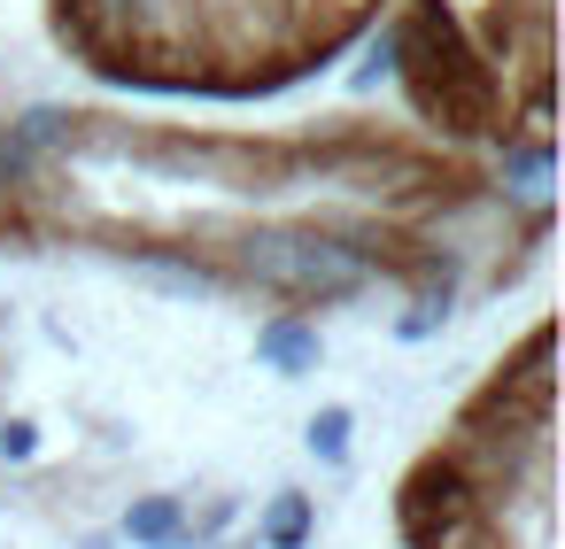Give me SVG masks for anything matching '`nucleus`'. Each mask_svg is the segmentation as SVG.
I'll return each instance as SVG.
<instances>
[{"instance_id": "obj_1", "label": "nucleus", "mask_w": 565, "mask_h": 549, "mask_svg": "<svg viewBox=\"0 0 565 549\" xmlns=\"http://www.w3.org/2000/svg\"><path fill=\"white\" fill-rule=\"evenodd\" d=\"M217 256H225L217 271L233 287H256L295 310H333L372 287V256L349 248L333 225H241L233 248H217Z\"/></svg>"}, {"instance_id": "obj_2", "label": "nucleus", "mask_w": 565, "mask_h": 549, "mask_svg": "<svg viewBox=\"0 0 565 549\" xmlns=\"http://www.w3.org/2000/svg\"><path fill=\"white\" fill-rule=\"evenodd\" d=\"M550 179H557V148H550V132L503 140V202H526L534 217H550Z\"/></svg>"}, {"instance_id": "obj_3", "label": "nucleus", "mask_w": 565, "mask_h": 549, "mask_svg": "<svg viewBox=\"0 0 565 549\" xmlns=\"http://www.w3.org/2000/svg\"><path fill=\"white\" fill-rule=\"evenodd\" d=\"M256 356H264L279 379H302V372H318V325H310L302 310H279V317L256 325Z\"/></svg>"}, {"instance_id": "obj_4", "label": "nucleus", "mask_w": 565, "mask_h": 549, "mask_svg": "<svg viewBox=\"0 0 565 549\" xmlns=\"http://www.w3.org/2000/svg\"><path fill=\"white\" fill-rule=\"evenodd\" d=\"M125 541H140V549H186V503L179 495H132Z\"/></svg>"}, {"instance_id": "obj_5", "label": "nucleus", "mask_w": 565, "mask_h": 549, "mask_svg": "<svg viewBox=\"0 0 565 549\" xmlns=\"http://www.w3.org/2000/svg\"><path fill=\"white\" fill-rule=\"evenodd\" d=\"M9 140H17L24 155H40V163H47V155H71V148H78V117L55 109V101H40V109H24V117L9 125Z\"/></svg>"}, {"instance_id": "obj_6", "label": "nucleus", "mask_w": 565, "mask_h": 549, "mask_svg": "<svg viewBox=\"0 0 565 549\" xmlns=\"http://www.w3.org/2000/svg\"><path fill=\"white\" fill-rule=\"evenodd\" d=\"M310 541V495H271V510H264V549H302Z\"/></svg>"}, {"instance_id": "obj_7", "label": "nucleus", "mask_w": 565, "mask_h": 549, "mask_svg": "<svg viewBox=\"0 0 565 549\" xmlns=\"http://www.w3.org/2000/svg\"><path fill=\"white\" fill-rule=\"evenodd\" d=\"M302 441H310V456H318V464H341V456H349V410H341V402H333V410H318Z\"/></svg>"}, {"instance_id": "obj_8", "label": "nucleus", "mask_w": 565, "mask_h": 549, "mask_svg": "<svg viewBox=\"0 0 565 549\" xmlns=\"http://www.w3.org/2000/svg\"><path fill=\"white\" fill-rule=\"evenodd\" d=\"M441 317H449V302H411V310L395 317V333H403V341H426V333H441Z\"/></svg>"}, {"instance_id": "obj_9", "label": "nucleus", "mask_w": 565, "mask_h": 549, "mask_svg": "<svg viewBox=\"0 0 565 549\" xmlns=\"http://www.w3.org/2000/svg\"><path fill=\"white\" fill-rule=\"evenodd\" d=\"M40 449V426L32 418H9V426H0V456H32Z\"/></svg>"}, {"instance_id": "obj_10", "label": "nucleus", "mask_w": 565, "mask_h": 549, "mask_svg": "<svg viewBox=\"0 0 565 549\" xmlns=\"http://www.w3.org/2000/svg\"><path fill=\"white\" fill-rule=\"evenodd\" d=\"M0 202H9V194H0Z\"/></svg>"}]
</instances>
